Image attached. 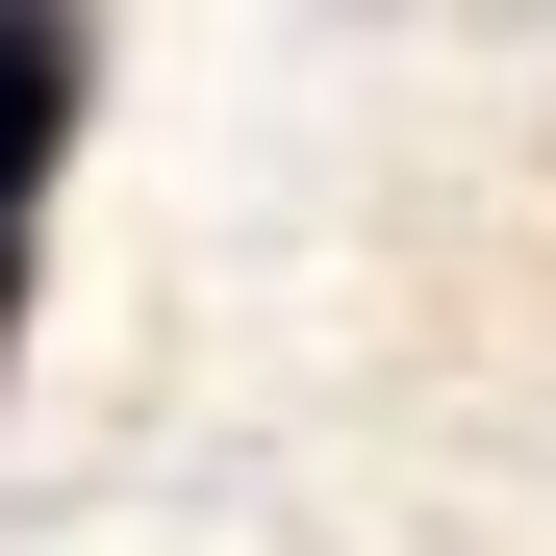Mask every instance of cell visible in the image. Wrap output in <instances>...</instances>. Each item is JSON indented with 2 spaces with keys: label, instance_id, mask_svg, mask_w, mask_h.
Returning <instances> with one entry per match:
<instances>
[{
  "label": "cell",
  "instance_id": "cell-1",
  "mask_svg": "<svg viewBox=\"0 0 556 556\" xmlns=\"http://www.w3.org/2000/svg\"><path fill=\"white\" fill-rule=\"evenodd\" d=\"M76 102H102V26H76V0H0V228H26V177L76 152Z\"/></svg>",
  "mask_w": 556,
  "mask_h": 556
},
{
  "label": "cell",
  "instance_id": "cell-2",
  "mask_svg": "<svg viewBox=\"0 0 556 556\" xmlns=\"http://www.w3.org/2000/svg\"><path fill=\"white\" fill-rule=\"evenodd\" d=\"M0 354H26V228H0Z\"/></svg>",
  "mask_w": 556,
  "mask_h": 556
}]
</instances>
